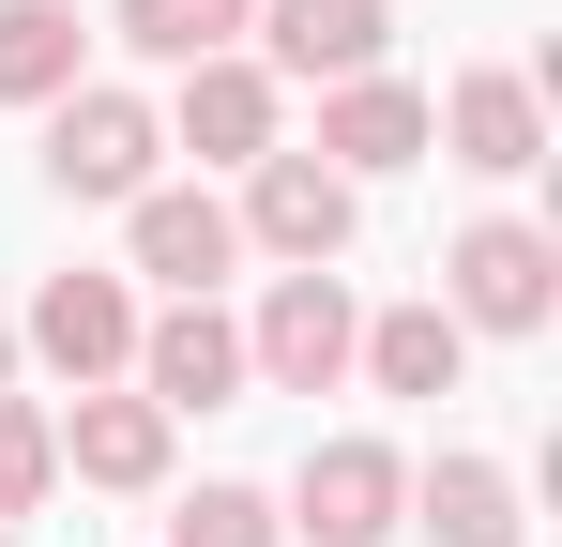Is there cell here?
I'll list each match as a JSON object with an SVG mask.
<instances>
[{"label":"cell","instance_id":"6da1fadb","mask_svg":"<svg viewBox=\"0 0 562 547\" xmlns=\"http://www.w3.org/2000/svg\"><path fill=\"white\" fill-rule=\"evenodd\" d=\"M441 304H457V335H548L562 244H548V228H517V213H486V228L441 244Z\"/></svg>","mask_w":562,"mask_h":547},{"label":"cell","instance_id":"7a4b0ae2","mask_svg":"<svg viewBox=\"0 0 562 547\" xmlns=\"http://www.w3.org/2000/svg\"><path fill=\"white\" fill-rule=\"evenodd\" d=\"M228 228H244V244H274L289 274H319V259H350V228H366V182H335L319 153H259Z\"/></svg>","mask_w":562,"mask_h":547},{"label":"cell","instance_id":"3957f363","mask_svg":"<svg viewBox=\"0 0 562 547\" xmlns=\"http://www.w3.org/2000/svg\"><path fill=\"white\" fill-rule=\"evenodd\" d=\"M350 350H366V320H350V289H335V259H319V274H274V304H259V335H244V380H274V395H335Z\"/></svg>","mask_w":562,"mask_h":547},{"label":"cell","instance_id":"277c9868","mask_svg":"<svg viewBox=\"0 0 562 547\" xmlns=\"http://www.w3.org/2000/svg\"><path fill=\"white\" fill-rule=\"evenodd\" d=\"M153 153H168V122H153L137 91H92V77H77L61 107H46V182H61V198H137Z\"/></svg>","mask_w":562,"mask_h":547},{"label":"cell","instance_id":"5b68a950","mask_svg":"<svg viewBox=\"0 0 562 547\" xmlns=\"http://www.w3.org/2000/svg\"><path fill=\"white\" fill-rule=\"evenodd\" d=\"M31 350L61 365V380H77V395H92V380H122V365H137V289H122V274H46V289H31Z\"/></svg>","mask_w":562,"mask_h":547},{"label":"cell","instance_id":"8992f818","mask_svg":"<svg viewBox=\"0 0 562 547\" xmlns=\"http://www.w3.org/2000/svg\"><path fill=\"white\" fill-rule=\"evenodd\" d=\"M289 517L319 547H380L395 517H411V471H395V442H319L304 471H289Z\"/></svg>","mask_w":562,"mask_h":547},{"label":"cell","instance_id":"52a82bcc","mask_svg":"<svg viewBox=\"0 0 562 547\" xmlns=\"http://www.w3.org/2000/svg\"><path fill=\"white\" fill-rule=\"evenodd\" d=\"M319 168H335V182L426 168V91H411V77H335V91H319Z\"/></svg>","mask_w":562,"mask_h":547},{"label":"cell","instance_id":"ba28073f","mask_svg":"<svg viewBox=\"0 0 562 547\" xmlns=\"http://www.w3.org/2000/svg\"><path fill=\"white\" fill-rule=\"evenodd\" d=\"M426 137H457V168H486V182L548 168V107H532V77H502V62H471V77L426 107Z\"/></svg>","mask_w":562,"mask_h":547},{"label":"cell","instance_id":"9c48e42d","mask_svg":"<svg viewBox=\"0 0 562 547\" xmlns=\"http://www.w3.org/2000/svg\"><path fill=\"white\" fill-rule=\"evenodd\" d=\"M137 395L183 426V411H228L244 395V335L213 320V304H168V320H137Z\"/></svg>","mask_w":562,"mask_h":547},{"label":"cell","instance_id":"30bf717a","mask_svg":"<svg viewBox=\"0 0 562 547\" xmlns=\"http://www.w3.org/2000/svg\"><path fill=\"white\" fill-rule=\"evenodd\" d=\"M244 259V228H228V198H198V182H137V274H168L183 304H213V274Z\"/></svg>","mask_w":562,"mask_h":547},{"label":"cell","instance_id":"8fae6325","mask_svg":"<svg viewBox=\"0 0 562 547\" xmlns=\"http://www.w3.org/2000/svg\"><path fill=\"white\" fill-rule=\"evenodd\" d=\"M244 31H274L289 77H380V46H395L380 0H244Z\"/></svg>","mask_w":562,"mask_h":547},{"label":"cell","instance_id":"7c38bea8","mask_svg":"<svg viewBox=\"0 0 562 547\" xmlns=\"http://www.w3.org/2000/svg\"><path fill=\"white\" fill-rule=\"evenodd\" d=\"M61 471H77V487H153V471H168V411L92 380V395L61 411Z\"/></svg>","mask_w":562,"mask_h":547},{"label":"cell","instance_id":"4fadbf2b","mask_svg":"<svg viewBox=\"0 0 562 547\" xmlns=\"http://www.w3.org/2000/svg\"><path fill=\"white\" fill-rule=\"evenodd\" d=\"M183 153L259 168V153H274V77H259V62H183Z\"/></svg>","mask_w":562,"mask_h":547},{"label":"cell","instance_id":"5bb4252c","mask_svg":"<svg viewBox=\"0 0 562 547\" xmlns=\"http://www.w3.org/2000/svg\"><path fill=\"white\" fill-rule=\"evenodd\" d=\"M411 517L441 547H517V471L502 456H441V471H411Z\"/></svg>","mask_w":562,"mask_h":547},{"label":"cell","instance_id":"9a60e30c","mask_svg":"<svg viewBox=\"0 0 562 547\" xmlns=\"http://www.w3.org/2000/svg\"><path fill=\"white\" fill-rule=\"evenodd\" d=\"M380 380V395H457V365H471V335H457V304H395V320H366V350H350Z\"/></svg>","mask_w":562,"mask_h":547},{"label":"cell","instance_id":"2e32d148","mask_svg":"<svg viewBox=\"0 0 562 547\" xmlns=\"http://www.w3.org/2000/svg\"><path fill=\"white\" fill-rule=\"evenodd\" d=\"M77 0H0V107H61L77 91Z\"/></svg>","mask_w":562,"mask_h":547},{"label":"cell","instance_id":"e0dca14e","mask_svg":"<svg viewBox=\"0 0 562 547\" xmlns=\"http://www.w3.org/2000/svg\"><path fill=\"white\" fill-rule=\"evenodd\" d=\"M228 31H244V0H122L137 62H228Z\"/></svg>","mask_w":562,"mask_h":547},{"label":"cell","instance_id":"ac0fdd59","mask_svg":"<svg viewBox=\"0 0 562 547\" xmlns=\"http://www.w3.org/2000/svg\"><path fill=\"white\" fill-rule=\"evenodd\" d=\"M46 487H61V426H46L31 395H0V517H31Z\"/></svg>","mask_w":562,"mask_h":547},{"label":"cell","instance_id":"d6986e66","mask_svg":"<svg viewBox=\"0 0 562 547\" xmlns=\"http://www.w3.org/2000/svg\"><path fill=\"white\" fill-rule=\"evenodd\" d=\"M168 547H274V502L259 487H198L183 517H168Z\"/></svg>","mask_w":562,"mask_h":547},{"label":"cell","instance_id":"ffe728a7","mask_svg":"<svg viewBox=\"0 0 562 547\" xmlns=\"http://www.w3.org/2000/svg\"><path fill=\"white\" fill-rule=\"evenodd\" d=\"M0 365H15V320H0Z\"/></svg>","mask_w":562,"mask_h":547},{"label":"cell","instance_id":"44dd1931","mask_svg":"<svg viewBox=\"0 0 562 547\" xmlns=\"http://www.w3.org/2000/svg\"><path fill=\"white\" fill-rule=\"evenodd\" d=\"M0 547H15V517H0Z\"/></svg>","mask_w":562,"mask_h":547}]
</instances>
